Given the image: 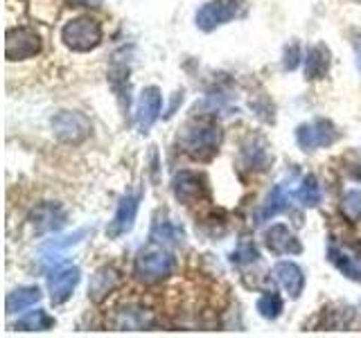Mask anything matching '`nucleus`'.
<instances>
[{
    "label": "nucleus",
    "instance_id": "nucleus-1",
    "mask_svg": "<svg viewBox=\"0 0 361 338\" xmlns=\"http://www.w3.org/2000/svg\"><path fill=\"white\" fill-rule=\"evenodd\" d=\"M224 140V131L214 120L210 118H195L190 120L183 131H180V149L195 161H210L217 156Z\"/></svg>",
    "mask_w": 361,
    "mask_h": 338
},
{
    "label": "nucleus",
    "instance_id": "nucleus-2",
    "mask_svg": "<svg viewBox=\"0 0 361 338\" xmlns=\"http://www.w3.org/2000/svg\"><path fill=\"white\" fill-rule=\"evenodd\" d=\"M174 268L176 259L172 257V253H167L161 246H149L135 255L133 275L138 282H145V284H158V282L172 275Z\"/></svg>",
    "mask_w": 361,
    "mask_h": 338
},
{
    "label": "nucleus",
    "instance_id": "nucleus-3",
    "mask_svg": "<svg viewBox=\"0 0 361 338\" xmlns=\"http://www.w3.org/2000/svg\"><path fill=\"white\" fill-rule=\"evenodd\" d=\"M102 23L90 16L71 18L61 27V41L73 52H90L102 43Z\"/></svg>",
    "mask_w": 361,
    "mask_h": 338
},
{
    "label": "nucleus",
    "instance_id": "nucleus-4",
    "mask_svg": "<svg viewBox=\"0 0 361 338\" xmlns=\"http://www.w3.org/2000/svg\"><path fill=\"white\" fill-rule=\"evenodd\" d=\"M244 11V0H208L206 5H201L195 23L201 32H214L217 27L231 23Z\"/></svg>",
    "mask_w": 361,
    "mask_h": 338
},
{
    "label": "nucleus",
    "instance_id": "nucleus-5",
    "mask_svg": "<svg viewBox=\"0 0 361 338\" xmlns=\"http://www.w3.org/2000/svg\"><path fill=\"white\" fill-rule=\"evenodd\" d=\"M56 140L66 144H79L90 135V120L79 111H59L50 120Z\"/></svg>",
    "mask_w": 361,
    "mask_h": 338
},
{
    "label": "nucleus",
    "instance_id": "nucleus-6",
    "mask_svg": "<svg viewBox=\"0 0 361 338\" xmlns=\"http://www.w3.org/2000/svg\"><path fill=\"white\" fill-rule=\"evenodd\" d=\"M338 140V129L330 120H314L305 122L296 129V142L302 151H316L323 146H330Z\"/></svg>",
    "mask_w": 361,
    "mask_h": 338
},
{
    "label": "nucleus",
    "instance_id": "nucleus-7",
    "mask_svg": "<svg viewBox=\"0 0 361 338\" xmlns=\"http://www.w3.org/2000/svg\"><path fill=\"white\" fill-rule=\"evenodd\" d=\"M41 52V37L32 27H11L5 34V56L9 61H25Z\"/></svg>",
    "mask_w": 361,
    "mask_h": 338
},
{
    "label": "nucleus",
    "instance_id": "nucleus-8",
    "mask_svg": "<svg viewBox=\"0 0 361 338\" xmlns=\"http://www.w3.org/2000/svg\"><path fill=\"white\" fill-rule=\"evenodd\" d=\"M172 194L183 206H197L203 199H208V185L197 172L183 169V172H176L172 178Z\"/></svg>",
    "mask_w": 361,
    "mask_h": 338
},
{
    "label": "nucleus",
    "instance_id": "nucleus-9",
    "mask_svg": "<svg viewBox=\"0 0 361 338\" xmlns=\"http://www.w3.org/2000/svg\"><path fill=\"white\" fill-rule=\"evenodd\" d=\"M140 199L142 194H124L116 208V214L106 225V237L109 239H120L127 232L133 230L135 225V217H138V208H140Z\"/></svg>",
    "mask_w": 361,
    "mask_h": 338
},
{
    "label": "nucleus",
    "instance_id": "nucleus-10",
    "mask_svg": "<svg viewBox=\"0 0 361 338\" xmlns=\"http://www.w3.org/2000/svg\"><path fill=\"white\" fill-rule=\"evenodd\" d=\"M327 259L332 262V266L343 273L348 280L361 282V251L359 246L348 248V246H338L334 239L327 244Z\"/></svg>",
    "mask_w": 361,
    "mask_h": 338
},
{
    "label": "nucleus",
    "instance_id": "nucleus-11",
    "mask_svg": "<svg viewBox=\"0 0 361 338\" xmlns=\"http://www.w3.org/2000/svg\"><path fill=\"white\" fill-rule=\"evenodd\" d=\"M79 280H82V270H79V266H66L59 270H52L48 275V291H50L52 304H63L71 300V296L79 284Z\"/></svg>",
    "mask_w": 361,
    "mask_h": 338
},
{
    "label": "nucleus",
    "instance_id": "nucleus-12",
    "mask_svg": "<svg viewBox=\"0 0 361 338\" xmlns=\"http://www.w3.org/2000/svg\"><path fill=\"white\" fill-rule=\"evenodd\" d=\"M161 108H163V95L161 88L156 86H147L142 88V93L138 97V106H135V124L142 133L149 131L156 120L161 118Z\"/></svg>",
    "mask_w": 361,
    "mask_h": 338
},
{
    "label": "nucleus",
    "instance_id": "nucleus-13",
    "mask_svg": "<svg viewBox=\"0 0 361 338\" xmlns=\"http://www.w3.org/2000/svg\"><path fill=\"white\" fill-rule=\"evenodd\" d=\"M30 223L37 234H45V232H59L63 225L68 223L66 210L59 206V203H41L39 208H34L30 214Z\"/></svg>",
    "mask_w": 361,
    "mask_h": 338
},
{
    "label": "nucleus",
    "instance_id": "nucleus-14",
    "mask_svg": "<svg viewBox=\"0 0 361 338\" xmlns=\"http://www.w3.org/2000/svg\"><path fill=\"white\" fill-rule=\"evenodd\" d=\"M264 244L274 255H300L302 244L296 234H293L285 223L271 225L264 234Z\"/></svg>",
    "mask_w": 361,
    "mask_h": 338
},
{
    "label": "nucleus",
    "instance_id": "nucleus-15",
    "mask_svg": "<svg viewBox=\"0 0 361 338\" xmlns=\"http://www.w3.org/2000/svg\"><path fill=\"white\" fill-rule=\"evenodd\" d=\"M240 161L248 172H264L274 161V156H271L269 144L262 138H246L240 146Z\"/></svg>",
    "mask_w": 361,
    "mask_h": 338
},
{
    "label": "nucleus",
    "instance_id": "nucleus-16",
    "mask_svg": "<svg viewBox=\"0 0 361 338\" xmlns=\"http://www.w3.org/2000/svg\"><path fill=\"white\" fill-rule=\"evenodd\" d=\"M120 282H122V273L116 266H99L93 273V277H90L88 300H93V302L106 300L111 293L120 287Z\"/></svg>",
    "mask_w": 361,
    "mask_h": 338
},
{
    "label": "nucleus",
    "instance_id": "nucleus-17",
    "mask_svg": "<svg viewBox=\"0 0 361 338\" xmlns=\"http://www.w3.org/2000/svg\"><path fill=\"white\" fill-rule=\"evenodd\" d=\"M274 277L289 293L291 300H298L305 291V270L296 262H278L274 266Z\"/></svg>",
    "mask_w": 361,
    "mask_h": 338
},
{
    "label": "nucleus",
    "instance_id": "nucleus-18",
    "mask_svg": "<svg viewBox=\"0 0 361 338\" xmlns=\"http://www.w3.org/2000/svg\"><path fill=\"white\" fill-rule=\"evenodd\" d=\"M332 52L325 43H316L305 52V77L312 82H319L327 73H330Z\"/></svg>",
    "mask_w": 361,
    "mask_h": 338
},
{
    "label": "nucleus",
    "instance_id": "nucleus-19",
    "mask_svg": "<svg viewBox=\"0 0 361 338\" xmlns=\"http://www.w3.org/2000/svg\"><path fill=\"white\" fill-rule=\"evenodd\" d=\"M291 208V194L285 189V185H274V189L269 192L262 208L255 214V225H262L264 221L278 217L280 212H287Z\"/></svg>",
    "mask_w": 361,
    "mask_h": 338
},
{
    "label": "nucleus",
    "instance_id": "nucleus-20",
    "mask_svg": "<svg viewBox=\"0 0 361 338\" xmlns=\"http://www.w3.org/2000/svg\"><path fill=\"white\" fill-rule=\"evenodd\" d=\"M43 298V293L39 287H20L16 291H11L7 300H5V307H7V313L14 315V313H20L30 307H34L39 300Z\"/></svg>",
    "mask_w": 361,
    "mask_h": 338
},
{
    "label": "nucleus",
    "instance_id": "nucleus-21",
    "mask_svg": "<svg viewBox=\"0 0 361 338\" xmlns=\"http://www.w3.org/2000/svg\"><path fill=\"white\" fill-rule=\"evenodd\" d=\"M183 228L176 225L174 221L169 219H161V221H154L152 225V242L154 244H161V246H178L183 242Z\"/></svg>",
    "mask_w": 361,
    "mask_h": 338
},
{
    "label": "nucleus",
    "instance_id": "nucleus-22",
    "mask_svg": "<svg viewBox=\"0 0 361 338\" xmlns=\"http://www.w3.org/2000/svg\"><path fill=\"white\" fill-rule=\"evenodd\" d=\"M152 325V313L147 309L138 307H129L122 309L116 315V327L118 330H145V327Z\"/></svg>",
    "mask_w": 361,
    "mask_h": 338
},
{
    "label": "nucleus",
    "instance_id": "nucleus-23",
    "mask_svg": "<svg viewBox=\"0 0 361 338\" xmlns=\"http://www.w3.org/2000/svg\"><path fill=\"white\" fill-rule=\"evenodd\" d=\"M52 325H54V318L48 315V311L34 309V311H27L23 318H18L14 327L20 332H45V330H50Z\"/></svg>",
    "mask_w": 361,
    "mask_h": 338
},
{
    "label": "nucleus",
    "instance_id": "nucleus-24",
    "mask_svg": "<svg viewBox=\"0 0 361 338\" xmlns=\"http://www.w3.org/2000/svg\"><path fill=\"white\" fill-rule=\"evenodd\" d=\"M296 199L300 201L302 208H319L321 206L323 194H321V185L314 174H307L302 178V183L296 192Z\"/></svg>",
    "mask_w": 361,
    "mask_h": 338
},
{
    "label": "nucleus",
    "instance_id": "nucleus-25",
    "mask_svg": "<svg viewBox=\"0 0 361 338\" xmlns=\"http://www.w3.org/2000/svg\"><path fill=\"white\" fill-rule=\"evenodd\" d=\"M257 313L262 315V318H267V320H276V318H280V313H282V309H285V302H282V298L278 296V293H264L262 298L257 300Z\"/></svg>",
    "mask_w": 361,
    "mask_h": 338
},
{
    "label": "nucleus",
    "instance_id": "nucleus-26",
    "mask_svg": "<svg viewBox=\"0 0 361 338\" xmlns=\"http://www.w3.org/2000/svg\"><path fill=\"white\" fill-rule=\"evenodd\" d=\"M259 259V251L257 246L251 239H242L237 244V248L231 253V264L235 266H246V264H253Z\"/></svg>",
    "mask_w": 361,
    "mask_h": 338
},
{
    "label": "nucleus",
    "instance_id": "nucleus-27",
    "mask_svg": "<svg viewBox=\"0 0 361 338\" xmlns=\"http://www.w3.org/2000/svg\"><path fill=\"white\" fill-rule=\"evenodd\" d=\"M341 212L350 223L361 221V189H348L341 199Z\"/></svg>",
    "mask_w": 361,
    "mask_h": 338
},
{
    "label": "nucleus",
    "instance_id": "nucleus-28",
    "mask_svg": "<svg viewBox=\"0 0 361 338\" xmlns=\"http://www.w3.org/2000/svg\"><path fill=\"white\" fill-rule=\"evenodd\" d=\"M86 234H88V230H86V228H82V230H77V232L68 234V237H61V239H52V242H48V244L43 246V251H50V253L63 251V248H71V246L79 244V242L84 239Z\"/></svg>",
    "mask_w": 361,
    "mask_h": 338
},
{
    "label": "nucleus",
    "instance_id": "nucleus-29",
    "mask_svg": "<svg viewBox=\"0 0 361 338\" xmlns=\"http://www.w3.org/2000/svg\"><path fill=\"white\" fill-rule=\"evenodd\" d=\"M298 63H300V48L293 43L289 48H285V54H282V68H285V70H296Z\"/></svg>",
    "mask_w": 361,
    "mask_h": 338
},
{
    "label": "nucleus",
    "instance_id": "nucleus-30",
    "mask_svg": "<svg viewBox=\"0 0 361 338\" xmlns=\"http://www.w3.org/2000/svg\"><path fill=\"white\" fill-rule=\"evenodd\" d=\"M353 50H355L357 70L361 73V32H353Z\"/></svg>",
    "mask_w": 361,
    "mask_h": 338
},
{
    "label": "nucleus",
    "instance_id": "nucleus-31",
    "mask_svg": "<svg viewBox=\"0 0 361 338\" xmlns=\"http://www.w3.org/2000/svg\"><path fill=\"white\" fill-rule=\"evenodd\" d=\"M75 5H82V7H99L104 0H71Z\"/></svg>",
    "mask_w": 361,
    "mask_h": 338
},
{
    "label": "nucleus",
    "instance_id": "nucleus-32",
    "mask_svg": "<svg viewBox=\"0 0 361 338\" xmlns=\"http://www.w3.org/2000/svg\"><path fill=\"white\" fill-rule=\"evenodd\" d=\"M357 167H359V169H355L353 174H355V178H357V180H361V165H357Z\"/></svg>",
    "mask_w": 361,
    "mask_h": 338
}]
</instances>
